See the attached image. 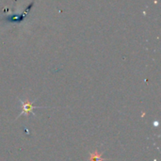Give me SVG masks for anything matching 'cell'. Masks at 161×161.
<instances>
[{
    "label": "cell",
    "mask_w": 161,
    "mask_h": 161,
    "mask_svg": "<svg viewBox=\"0 0 161 161\" xmlns=\"http://www.w3.org/2000/svg\"><path fill=\"white\" fill-rule=\"evenodd\" d=\"M21 101V104H22V112H21V114L19 115V117L20 116H22V115H25V116H28L29 115V113H31V112H33V109L34 108H41V107H35V106H33V104L31 103V102H29L27 99H25V100H20Z\"/></svg>",
    "instance_id": "1"
},
{
    "label": "cell",
    "mask_w": 161,
    "mask_h": 161,
    "mask_svg": "<svg viewBox=\"0 0 161 161\" xmlns=\"http://www.w3.org/2000/svg\"><path fill=\"white\" fill-rule=\"evenodd\" d=\"M106 158H103L101 154L98 151H94V153L91 154L90 157V161H105Z\"/></svg>",
    "instance_id": "2"
}]
</instances>
